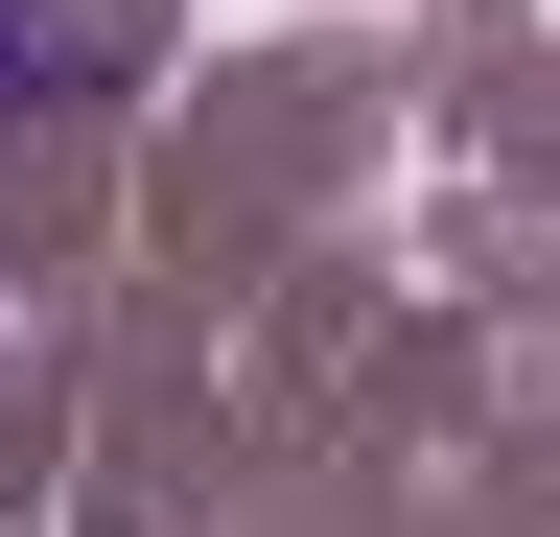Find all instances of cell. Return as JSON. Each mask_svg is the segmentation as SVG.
I'll list each match as a JSON object with an SVG mask.
<instances>
[{
  "label": "cell",
  "instance_id": "6da1fadb",
  "mask_svg": "<svg viewBox=\"0 0 560 537\" xmlns=\"http://www.w3.org/2000/svg\"><path fill=\"white\" fill-rule=\"evenodd\" d=\"M0 94H24V0H0Z\"/></svg>",
  "mask_w": 560,
  "mask_h": 537
}]
</instances>
